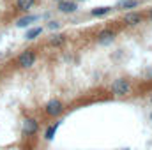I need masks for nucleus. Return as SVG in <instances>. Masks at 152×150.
Segmentation results:
<instances>
[{"label":"nucleus","mask_w":152,"mask_h":150,"mask_svg":"<svg viewBox=\"0 0 152 150\" xmlns=\"http://www.w3.org/2000/svg\"><path fill=\"white\" fill-rule=\"evenodd\" d=\"M110 90H112L113 95H120V97L129 95V92H131V83H129L126 78H118V79H115L113 83H112Z\"/></svg>","instance_id":"f257e3e1"},{"label":"nucleus","mask_w":152,"mask_h":150,"mask_svg":"<svg viewBox=\"0 0 152 150\" xmlns=\"http://www.w3.org/2000/svg\"><path fill=\"white\" fill-rule=\"evenodd\" d=\"M62 111H64V104L60 99H50L44 106V113L48 117H58Z\"/></svg>","instance_id":"f03ea898"},{"label":"nucleus","mask_w":152,"mask_h":150,"mask_svg":"<svg viewBox=\"0 0 152 150\" xmlns=\"http://www.w3.org/2000/svg\"><path fill=\"white\" fill-rule=\"evenodd\" d=\"M36 51H32V50H27V51H23L20 57H18V66L20 67H23V69H28V67H32L34 66V62H36Z\"/></svg>","instance_id":"7ed1b4c3"},{"label":"nucleus","mask_w":152,"mask_h":150,"mask_svg":"<svg viewBox=\"0 0 152 150\" xmlns=\"http://www.w3.org/2000/svg\"><path fill=\"white\" fill-rule=\"evenodd\" d=\"M39 129V122L36 118H32V117H27L25 120H23V124H21V131H23V134L25 136H32V134H36Z\"/></svg>","instance_id":"20e7f679"},{"label":"nucleus","mask_w":152,"mask_h":150,"mask_svg":"<svg viewBox=\"0 0 152 150\" xmlns=\"http://www.w3.org/2000/svg\"><path fill=\"white\" fill-rule=\"evenodd\" d=\"M78 9V4L76 0H60L58 2V11L64 12V14H71Z\"/></svg>","instance_id":"39448f33"},{"label":"nucleus","mask_w":152,"mask_h":150,"mask_svg":"<svg viewBox=\"0 0 152 150\" xmlns=\"http://www.w3.org/2000/svg\"><path fill=\"white\" fill-rule=\"evenodd\" d=\"M39 18L36 14H27V16H23V18H20L18 21H16V27L18 28H25V27H28V25H32V23H36Z\"/></svg>","instance_id":"423d86ee"},{"label":"nucleus","mask_w":152,"mask_h":150,"mask_svg":"<svg viewBox=\"0 0 152 150\" xmlns=\"http://www.w3.org/2000/svg\"><path fill=\"white\" fill-rule=\"evenodd\" d=\"M142 14L140 12H127L126 16H124V23L126 25H138V23H142Z\"/></svg>","instance_id":"0eeeda50"},{"label":"nucleus","mask_w":152,"mask_h":150,"mask_svg":"<svg viewBox=\"0 0 152 150\" xmlns=\"http://www.w3.org/2000/svg\"><path fill=\"white\" fill-rule=\"evenodd\" d=\"M113 37H115V32L113 30H101L99 34H97V41L99 42H112L113 41Z\"/></svg>","instance_id":"6e6552de"},{"label":"nucleus","mask_w":152,"mask_h":150,"mask_svg":"<svg viewBox=\"0 0 152 150\" xmlns=\"http://www.w3.org/2000/svg\"><path fill=\"white\" fill-rule=\"evenodd\" d=\"M58 125H60V122H55V124H51V125L46 127V131H44V138H46L48 141H51V140L55 138V133H57Z\"/></svg>","instance_id":"1a4fd4ad"},{"label":"nucleus","mask_w":152,"mask_h":150,"mask_svg":"<svg viewBox=\"0 0 152 150\" xmlns=\"http://www.w3.org/2000/svg\"><path fill=\"white\" fill-rule=\"evenodd\" d=\"M66 41H67V36H64V34H57V36H53V37L50 39V46L58 48V46H62Z\"/></svg>","instance_id":"9d476101"},{"label":"nucleus","mask_w":152,"mask_h":150,"mask_svg":"<svg viewBox=\"0 0 152 150\" xmlns=\"http://www.w3.org/2000/svg\"><path fill=\"white\" fill-rule=\"evenodd\" d=\"M110 11H112V7H110V5H104V7H96V9H92L90 14H92L94 18H101V16H106Z\"/></svg>","instance_id":"9b49d317"},{"label":"nucleus","mask_w":152,"mask_h":150,"mask_svg":"<svg viewBox=\"0 0 152 150\" xmlns=\"http://www.w3.org/2000/svg\"><path fill=\"white\" fill-rule=\"evenodd\" d=\"M34 4H36V0H16V7L20 11H28L34 7Z\"/></svg>","instance_id":"f8f14e48"},{"label":"nucleus","mask_w":152,"mask_h":150,"mask_svg":"<svg viewBox=\"0 0 152 150\" xmlns=\"http://www.w3.org/2000/svg\"><path fill=\"white\" fill-rule=\"evenodd\" d=\"M41 34H42V27H36V28H30V30L25 34V39H27V41H32V39L39 37Z\"/></svg>","instance_id":"ddd939ff"},{"label":"nucleus","mask_w":152,"mask_h":150,"mask_svg":"<svg viewBox=\"0 0 152 150\" xmlns=\"http://www.w3.org/2000/svg\"><path fill=\"white\" fill-rule=\"evenodd\" d=\"M118 7L120 9H136L138 7V0H120Z\"/></svg>","instance_id":"4468645a"},{"label":"nucleus","mask_w":152,"mask_h":150,"mask_svg":"<svg viewBox=\"0 0 152 150\" xmlns=\"http://www.w3.org/2000/svg\"><path fill=\"white\" fill-rule=\"evenodd\" d=\"M60 27H62V23H58L57 20H53V21H50V23L46 25V28H48V30H58Z\"/></svg>","instance_id":"2eb2a0df"},{"label":"nucleus","mask_w":152,"mask_h":150,"mask_svg":"<svg viewBox=\"0 0 152 150\" xmlns=\"http://www.w3.org/2000/svg\"><path fill=\"white\" fill-rule=\"evenodd\" d=\"M149 18H151V20H152V11H151V12H149Z\"/></svg>","instance_id":"dca6fc26"},{"label":"nucleus","mask_w":152,"mask_h":150,"mask_svg":"<svg viewBox=\"0 0 152 150\" xmlns=\"http://www.w3.org/2000/svg\"><path fill=\"white\" fill-rule=\"evenodd\" d=\"M151 104H152V97H151Z\"/></svg>","instance_id":"f3484780"},{"label":"nucleus","mask_w":152,"mask_h":150,"mask_svg":"<svg viewBox=\"0 0 152 150\" xmlns=\"http://www.w3.org/2000/svg\"><path fill=\"white\" fill-rule=\"evenodd\" d=\"M76 2H81V0H76Z\"/></svg>","instance_id":"a211bd4d"},{"label":"nucleus","mask_w":152,"mask_h":150,"mask_svg":"<svg viewBox=\"0 0 152 150\" xmlns=\"http://www.w3.org/2000/svg\"><path fill=\"white\" fill-rule=\"evenodd\" d=\"M55 2H60V0H55Z\"/></svg>","instance_id":"6ab92c4d"},{"label":"nucleus","mask_w":152,"mask_h":150,"mask_svg":"<svg viewBox=\"0 0 152 150\" xmlns=\"http://www.w3.org/2000/svg\"><path fill=\"white\" fill-rule=\"evenodd\" d=\"M151 118H152V115H151Z\"/></svg>","instance_id":"aec40b11"}]
</instances>
